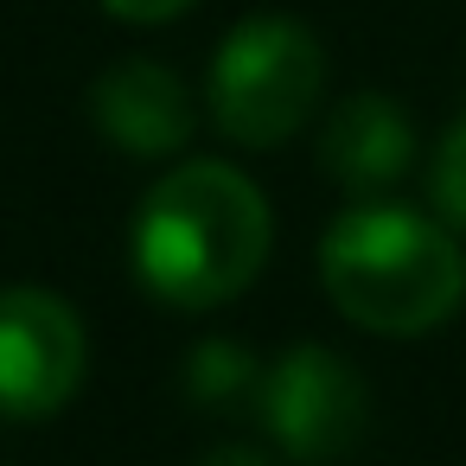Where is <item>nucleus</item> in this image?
<instances>
[{
    "mask_svg": "<svg viewBox=\"0 0 466 466\" xmlns=\"http://www.w3.org/2000/svg\"><path fill=\"white\" fill-rule=\"evenodd\" d=\"M103 7L122 20V26H167V20H179L192 0H103Z\"/></svg>",
    "mask_w": 466,
    "mask_h": 466,
    "instance_id": "obj_10",
    "label": "nucleus"
},
{
    "mask_svg": "<svg viewBox=\"0 0 466 466\" xmlns=\"http://www.w3.org/2000/svg\"><path fill=\"white\" fill-rule=\"evenodd\" d=\"M319 281L351 326L415 339L466 300V249L453 243L447 218L409 205H364L326 230Z\"/></svg>",
    "mask_w": 466,
    "mask_h": 466,
    "instance_id": "obj_2",
    "label": "nucleus"
},
{
    "mask_svg": "<svg viewBox=\"0 0 466 466\" xmlns=\"http://www.w3.org/2000/svg\"><path fill=\"white\" fill-rule=\"evenodd\" d=\"M409 160H415V128L377 90L339 103L332 122H326V135H319V167L345 192H390L409 173Z\"/></svg>",
    "mask_w": 466,
    "mask_h": 466,
    "instance_id": "obj_7",
    "label": "nucleus"
},
{
    "mask_svg": "<svg viewBox=\"0 0 466 466\" xmlns=\"http://www.w3.org/2000/svg\"><path fill=\"white\" fill-rule=\"evenodd\" d=\"M90 122L122 147V154H173L192 135V96L186 84L154 65V58H122L90 84Z\"/></svg>",
    "mask_w": 466,
    "mask_h": 466,
    "instance_id": "obj_6",
    "label": "nucleus"
},
{
    "mask_svg": "<svg viewBox=\"0 0 466 466\" xmlns=\"http://www.w3.org/2000/svg\"><path fill=\"white\" fill-rule=\"evenodd\" d=\"M90 370V339L71 300L52 288H0V415L46 421Z\"/></svg>",
    "mask_w": 466,
    "mask_h": 466,
    "instance_id": "obj_4",
    "label": "nucleus"
},
{
    "mask_svg": "<svg viewBox=\"0 0 466 466\" xmlns=\"http://www.w3.org/2000/svg\"><path fill=\"white\" fill-rule=\"evenodd\" d=\"M268 198L230 160H186L160 173L135 211V275L173 307H224L268 262Z\"/></svg>",
    "mask_w": 466,
    "mask_h": 466,
    "instance_id": "obj_1",
    "label": "nucleus"
},
{
    "mask_svg": "<svg viewBox=\"0 0 466 466\" xmlns=\"http://www.w3.org/2000/svg\"><path fill=\"white\" fill-rule=\"evenodd\" d=\"M192 390H198L205 402H237V396L262 390V370H256V358H243L237 345H205V351L192 358Z\"/></svg>",
    "mask_w": 466,
    "mask_h": 466,
    "instance_id": "obj_8",
    "label": "nucleus"
},
{
    "mask_svg": "<svg viewBox=\"0 0 466 466\" xmlns=\"http://www.w3.org/2000/svg\"><path fill=\"white\" fill-rule=\"evenodd\" d=\"M326 90L319 39L288 14L243 20L211 58V122L237 147H281Z\"/></svg>",
    "mask_w": 466,
    "mask_h": 466,
    "instance_id": "obj_3",
    "label": "nucleus"
},
{
    "mask_svg": "<svg viewBox=\"0 0 466 466\" xmlns=\"http://www.w3.org/2000/svg\"><path fill=\"white\" fill-rule=\"evenodd\" d=\"M262 421L275 428V441L294 460H339L358 447V434L370 428V396L364 377L326 351V345H294L262 370Z\"/></svg>",
    "mask_w": 466,
    "mask_h": 466,
    "instance_id": "obj_5",
    "label": "nucleus"
},
{
    "mask_svg": "<svg viewBox=\"0 0 466 466\" xmlns=\"http://www.w3.org/2000/svg\"><path fill=\"white\" fill-rule=\"evenodd\" d=\"M205 466H275V460L256 447H218V453H205Z\"/></svg>",
    "mask_w": 466,
    "mask_h": 466,
    "instance_id": "obj_11",
    "label": "nucleus"
},
{
    "mask_svg": "<svg viewBox=\"0 0 466 466\" xmlns=\"http://www.w3.org/2000/svg\"><path fill=\"white\" fill-rule=\"evenodd\" d=\"M428 192H434V211L466 230V122L447 128V141L434 154V173H428Z\"/></svg>",
    "mask_w": 466,
    "mask_h": 466,
    "instance_id": "obj_9",
    "label": "nucleus"
}]
</instances>
